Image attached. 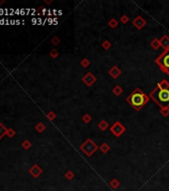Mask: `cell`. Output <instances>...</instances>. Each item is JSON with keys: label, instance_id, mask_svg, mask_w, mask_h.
I'll list each match as a JSON object with an SVG mask.
<instances>
[{"label": "cell", "instance_id": "obj_11", "mask_svg": "<svg viewBox=\"0 0 169 191\" xmlns=\"http://www.w3.org/2000/svg\"><path fill=\"white\" fill-rule=\"evenodd\" d=\"M159 44H160V43L158 42V40H155L154 42H152V43H151V45L154 47V49H158V47H159Z\"/></svg>", "mask_w": 169, "mask_h": 191}, {"label": "cell", "instance_id": "obj_5", "mask_svg": "<svg viewBox=\"0 0 169 191\" xmlns=\"http://www.w3.org/2000/svg\"><path fill=\"white\" fill-rule=\"evenodd\" d=\"M110 129H112V131H113L114 135H116V136H118L120 133H122V132H124V128L121 125V124H119V123H116V124H114Z\"/></svg>", "mask_w": 169, "mask_h": 191}, {"label": "cell", "instance_id": "obj_10", "mask_svg": "<svg viewBox=\"0 0 169 191\" xmlns=\"http://www.w3.org/2000/svg\"><path fill=\"white\" fill-rule=\"evenodd\" d=\"M6 129L4 128V125L2 124H0V138H2V136L5 135Z\"/></svg>", "mask_w": 169, "mask_h": 191}, {"label": "cell", "instance_id": "obj_1", "mask_svg": "<svg viewBox=\"0 0 169 191\" xmlns=\"http://www.w3.org/2000/svg\"><path fill=\"white\" fill-rule=\"evenodd\" d=\"M150 97L160 107H167L169 106V84L162 81L150 94Z\"/></svg>", "mask_w": 169, "mask_h": 191}, {"label": "cell", "instance_id": "obj_16", "mask_svg": "<svg viewBox=\"0 0 169 191\" xmlns=\"http://www.w3.org/2000/svg\"><path fill=\"white\" fill-rule=\"evenodd\" d=\"M20 14H22V15H24V14H25V12H24V10H23V9H21V10H20Z\"/></svg>", "mask_w": 169, "mask_h": 191}, {"label": "cell", "instance_id": "obj_3", "mask_svg": "<svg viewBox=\"0 0 169 191\" xmlns=\"http://www.w3.org/2000/svg\"><path fill=\"white\" fill-rule=\"evenodd\" d=\"M156 63L164 73L169 75V49H166L156 59Z\"/></svg>", "mask_w": 169, "mask_h": 191}, {"label": "cell", "instance_id": "obj_7", "mask_svg": "<svg viewBox=\"0 0 169 191\" xmlns=\"http://www.w3.org/2000/svg\"><path fill=\"white\" fill-rule=\"evenodd\" d=\"M84 81L86 82V83H87V84L89 85V86H90V85L95 82V78H94V77H93L90 74H88V75H87V76H86V77L84 78Z\"/></svg>", "mask_w": 169, "mask_h": 191}, {"label": "cell", "instance_id": "obj_14", "mask_svg": "<svg viewBox=\"0 0 169 191\" xmlns=\"http://www.w3.org/2000/svg\"><path fill=\"white\" fill-rule=\"evenodd\" d=\"M4 23H5V19H1L0 20V25H3Z\"/></svg>", "mask_w": 169, "mask_h": 191}, {"label": "cell", "instance_id": "obj_17", "mask_svg": "<svg viewBox=\"0 0 169 191\" xmlns=\"http://www.w3.org/2000/svg\"><path fill=\"white\" fill-rule=\"evenodd\" d=\"M15 13H16V14H19V13H20V10L16 9V10H15Z\"/></svg>", "mask_w": 169, "mask_h": 191}, {"label": "cell", "instance_id": "obj_12", "mask_svg": "<svg viewBox=\"0 0 169 191\" xmlns=\"http://www.w3.org/2000/svg\"><path fill=\"white\" fill-rule=\"evenodd\" d=\"M100 126H101V129H102V130H103V129H107V123H105V122H101V124H100Z\"/></svg>", "mask_w": 169, "mask_h": 191}, {"label": "cell", "instance_id": "obj_15", "mask_svg": "<svg viewBox=\"0 0 169 191\" xmlns=\"http://www.w3.org/2000/svg\"><path fill=\"white\" fill-rule=\"evenodd\" d=\"M5 13V11L2 9V8H0V15H2V14H4Z\"/></svg>", "mask_w": 169, "mask_h": 191}, {"label": "cell", "instance_id": "obj_2", "mask_svg": "<svg viewBox=\"0 0 169 191\" xmlns=\"http://www.w3.org/2000/svg\"><path fill=\"white\" fill-rule=\"evenodd\" d=\"M148 101V98L144 95L140 90H136L134 91L131 95L127 98V101L129 103L132 107L136 109V110H139L141 107H143Z\"/></svg>", "mask_w": 169, "mask_h": 191}, {"label": "cell", "instance_id": "obj_13", "mask_svg": "<svg viewBox=\"0 0 169 191\" xmlns=\"http://www.w3.org/2000/svg\"><path fill=\"white\" fill-rule=\"evenodd\" d=\"M101 149H102V152H107V150L108 149V146L107 144H103V145L101 146Z\"/></svg>", "mask_w": 169, "mask_h": 191}, {"label": "cell", "instance_id": "obj_8", "mask_svg": "<svg viewBox=\"0 0 169 191\" xmlns=\"http://www.w3.org/2000/svg\"><path fill=\"white\" fill-rule=\"evenodd\" d=\"M160 44L163 46L164 48L169 49V37L164 36L163 38H162V40H161V42H160Z\"/></svg>", "mask_w": 169, "mask_h": 191}, {"label": "cell", "instance_id": "obj_9", "mask_svg": "<svg viewBox=\"0 0 169 191\" xmlns=\"http://www.w3.org/2000/svg\"><path fill=\"white\" fill-rule=\"evenodd\" d=\"M133 24H134V25H135V26H136V27L140 28V27H141V26H142V25H144V24H145V22L141 20L140 17H138V18H137L136 20H134V21H133Z\"/></svg>", "mask_w": 169, "mask_h": 191}, {"label": "cell", "instance_id": "obj_6", "mask_svg": "<svg viewBox=\"0 0 169 191\" xmlns=\"http://www.w3.org/2000/svg\"><path fill=\"white\" fill-rule=\"evenodd\" d=\"M30 172L33 174L34 177H37V176H39V174L42 172V170L37 166V165H34L33 166V168L30 170Z\"/></svg>", "mask_w": 169, "mask_h": 191}, {"label": "cell", "instance_id": "obj_18", "mask_svg": "<svg viewBox=\"0 0 169 191\" xmlns=\"http://www.w3.org/2000/svg\"><path fill=\"white\" fill-rule=\"evenodd\" d=\"M19 23H20V21H19V20H16V25L17 24H19Z\"/></svg>", "mask_w": 169, "mask_h": 191}, {"label": "cell", "instance_id": "obj_4", "mask_svg": "<svg viewBox=\"0 0 169 191\" xmlns=\"http://www.w3.org/2000/svg\"><path fill=\"white\" fill-rule=\"evenodd\" d=\"M81 148L84 150V152L86 153V154H88V155H92V154L95 152V150L98 148V146H96V144H95L93 141H90V139H89V141H86V143H84V145L82 146Z\"/></svg>", "mask_w": 169, "mask_h": 191}]
</instances>
